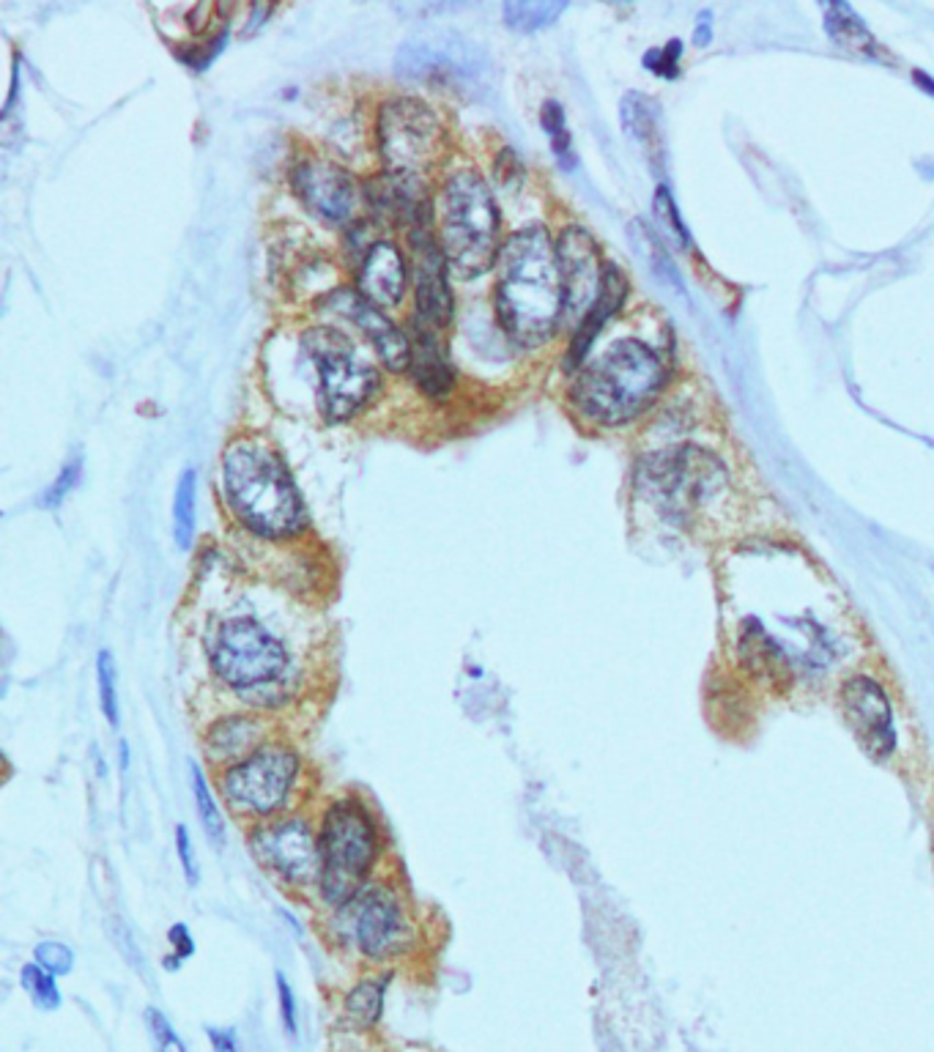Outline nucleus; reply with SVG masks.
Listing matches in <instances>:
<instances>
[{"instance_id":"1","label":"nucleus","mask_w":934,"mask_h":1052,"mask_svg":"<svg viewBox=\"0 0 934 1052\" xmlns=\"http://www.w3.org/2000/svg\"><path fill=\"white\" fill-rule=\"evenodd\" d=\"M203 656L225 707L283 716L307 702L311 669L296 647L256 612H228L203 636Z\"/></svg>"},{"instance_id":"2","label":"nucleus","mask_w":934,"mask_h":1052,"mask_svg":"<svg viewBox=\"0 0 934 1052\" xmlns=\"http://www.w3.org/2000/svg\"><path fill=\"white\" fill-rule=\"evenodd\" d=\"M318 932L326 945L373 971L414 960L425 943L417 905L392 869L340 907L320 913Z\"/></svg>"},{"instance_id":"3","label":"nucleus","mask_w":934,"mask_h":1052,"mask_svg":"<svg viewBox=\"0 0 934 1052\" xmlns=\"http://www.w3.org/2000/svg\"><path fill=\"white\" fill-rule=\"evenodd\" d=\"M496 277V313L516 346L538 348L565 318L556 242L543 225L516 231L502 245Z\"/></svg>"},{"instance_id":"4","label":"nucleus","mask_w":934,"mask_h":1052,"mask_svg":"<svg viewBox=\"0 0 934 1052\" xmlns=\"http://www.w3.org/2000/svg\"><path fill=\"white\" fill-rule=\"evenodd\" d=\"M324 872L313 905L329 913L390 872V836L373 803L359 792H337L315 812Z\"/></svg>"},{"instance_id":"5","label":"nucleus","mask_w":934,"mask_h":1052,"mask_svg":"<svg viewBox=\"0 0 934 1052\" xmlns=\"http://www.w3.org/2000/svg\"><path fill=\"white\" fill-rule=\"evenodd\" d=\"M223 494L230 516L261 540H291L311 526L289 467L258 436L234 439L223 452Z\"/></svg>"},{"instance_id":"6","label":"nucleus","mask_w":934,"mask_h":1052,"mask_svg":"<svg viewBox=\"0 0 934 1052\" xmlns=\"http://www.w3.org/2000/svg\"><path fill=\"white\" fill-rule=\"evenodd\" d=\"M217 790L225 812L245 828H252L305 808L311 795V762L294 740L280 732L250 757L220 771Z\"/></svg>"},{"instance_id":"7","label":"nucleus","mask_w":934,"mask_h":1052,"mask_svg":"<svg viewBox=\"0 0 934 1052\" xmlns=\"http://www.w3.org/2000/svg\"><path fill=\"white\" fill-rule=\"evenodd\" d=\"M666 379V362L657 351L628 337L582 368L571 395L578 412L593 423L622 425L655 401Z\"/></svg>"},{"instance_id":"8","label":"nucleus","mask_w":934,"mask_h":1052,"mask_svg":"<svg viewBox=\"0 0 934 1052\" xmlns=\"http://www.w3.org/2000/svg\"><path fill=\"white\" fill-rule=\"evenodd\" d=\"M439 242L447 266L461 280H474L499 261L505 245L499 209L474 170H458L441 187Z\"/></svg>"},{"instance_id":"9","label":"nucleus","mask_w":934,"mask_h":1052,"mask_svg":"<svg viewBox=\"0 0 934 1052\" xmlns=\"http://www.w3.org/2000/svg\"><path fill=\"white\" fill-rule=\"evenodd\" d=\"M318 379V409L326 423H346L357 417L375 398L381 373L373 359L335 326H313L302 337Z\"/></svg>"},{"instance_id":"10","label":"nucleus","mask_w":934,"mask_h":1052,"mask_svg":"<svg viewBox=\"0 0 934 1052\" xmlns=\"http://www.w3.org/2000/svg\"><path fill=\"white\" fill-rule=\"evenodd\" d=\"M247 847L274 885L296 899H311L320 883L324 861L318 844V819L307 808L283 814L247 828Z\"/></svg>"},{"instance_id":"11","label":"nucleus","mask_w":934,"mask_h":1052,"mask_svg":"<svg viewBox=\"0 0 934 1052\" xmlns=\"http://www.w3.org/2000/svg\"><path fill=\"white\" fill-rule=\"evenodd\" d=\"M727 483L723 463L712 452L690 445L646 456L635 469V489L674 522L688 518L696 507L727 489Z\"/></svg>"},{"instance_id":"12","label":"nucleus","mask_w":934,"mask_h":1052,"mask_svg":"<svg viewBox=\"0 0 934 1052\" xmlns=\"http://www.w3.org/2000/svg\"><path fill=\"white\" fill-rule=\"evenodd\" d=\"M381 163L386 174L423 176L439 163L445 126L430 104L414 97H395L381 104L375 121Z\"/></svg>"},{"instance_id":"13","label":"nucleus","mask_w":934,"mask_h":1052,"mask_svg":"<svg viewBox=\"0 0 934 1052\" xmlns=\"http://www.w3.org/2000/svg\"><path fill=\"white\" fill-rule=\"evenodd\" d=\"M485 55L466 38L439 33V36L417 38L403 44L395 58V71L403 80L425 82V86L445 88V91H466L480 86L485 77Z\"/></svg>"},{"instance_id":"14","label":"nucleus","mask_w":934,"mask_h":1052,"mask_svg":"<svg viewBox=\"0 0 934 1052\" xmlns=\"http://www.w3.org/2000/svg\"><path fill=\"white\" fill-rule=\"evenodd\" d=\"M280 732L283 729L278 727V718L245 707H220V713L201 727L203 762L220 773L250 757Z\"/></svg>"},{"instance_id":"15","label":"nucleus","mask_w":934,"mask_h":1052,"mask_svg":"<svg viewBox=\"0 0 934 1052\" xmlns=\"http://www.w3.org/2000/svg\"><path fill=\"white\" fill-rule=\"evenodd\" d=\"M412 275H414V307L417 321L430 329H445L447 321L455 313L450 282H447V266L441 242L434 231V217L419 220L412 228Z\"/></svg>"},{"instance_id":"16","label":"nucleus","mask_w":934,"mask_h":1052,"mask_svg":"<svg viewBox=\"0 0 934 1052\" xmlns=\"http://www.w3.org/2000/svg\"><path fill=\"white\" fill-rule=\"evenodd\" d=\"M291 184L302 206L315 220L331 228L351 223L357 209V184L342 165L326 157H305L294 165Z\"/></svg>"},{"instance_id":"17","label":"nucleus","mask_w":934,"mask_h":1052,"mask_svg":"<svg viewBox=\"0 0 934 1052\" xmlns=\"http://www.w3.org/2000/svg\"><path fill=\"white\" fill-rule=\"evenodd\" d=\"M842 710L860 749L875 762H886L897 749L893 707L880 683L871 678H853L842 689Z\"/></svg>"},{"instance_id":"18","label":"nucleus","mask_w":934,"mask_h":1052,"mask_svg":"<svg viewBox=\"0 0 934 1052\" xmlns=\"http://www.w3.org/2000/svg\"><path fill=\"white\" fill-rule=\"evenodd\" d=\"M556 261H560L562 288H565V315L582 321L589 313L600 293L606 261L593 236L578 225L562 231L556 242Z\"/></svg>"},{"instance_id":"19","label":"nucleus","mask_w":934,"mask_h":1052,"mask_svg":"<svg viewBox=\"0 0 934 1052\" xmlns=\"http://www.w3.org/2000/svg\"><path fill=\"white\" fill-rule=\"evenodd\" d=\"M324 304L368 337L370 346H375L381 362L386 365V370L406 373L408 365H412V340L395 321L386 318L384 310L375 307L373 302H368L362 293L351 291V288H337L324 299Z\"/></svg>"},{"instance_id":"20","label":"nucleus","mask_w":934,"mask_h":1052,"mask_svg":"<svg viewBox=\"0 0 934 1052\" xmlns=\"http://www.w3.org/2000/svg\"><path fill=\"white\" fill-rule=\"evenodd\" d=\"M357 291L375 307H397L408 288V264L401 247L390 239H375L359 264Z\"/></svg>"},{"instance_id":"21","label":"nucleus","mask_w":934,"mask_h":1052,"mask_svg":"<svg viewBox=\"0 0 934 1052\" xmlns=\"http://www.w3.org/2000/svg\"><path fill=\"white\" fill-rule=\"evenodd\" d=\"M624 296H628V280H624L622 269L617 264H606L598 299H595V304L589 307V313L578 321L576 332H573L571 346H567V357H565L567 370H576L578 365L584 362V357H587V351L593 348V343L598 340L600 329H604V326L609 324L611 315L622 307Z\"/></svg>"},{"instance_id":"22","label":"nucleus","mask_w":934,"mask_h":1052,"mask_svg":"<svg viewBox=\"0 0 934 1052\" xmlns=\"http://www.w3.org/2000/svg\"><path fill=\"white\" fill-rule=\"evenodd\" d=\"M414 384L430 401H445L455 390V370H452L447 348L441 343V329L419 324L417 340L412 343V365H408Z\"/></svg>"},{"instance_id":"23","label":"nucleus","mask_w":934,"mask_h":1052,"mask_svg":"<svg viewBox=\"0 0 934 1052\" xmlns=\"http://www.w3.org/2000/svg\"><path fill=\"white\" fill-rule=\"evenodd\" d=\"M390 982L392 971H370L362 978H357V984L342 995V1022L357 1033L373 1031L379 1026L381 1015H384V998Z\"/></svg>"},{"instance_id":"24","label":"nucleus","mask_w":934,"mask_h":1052,"mask_svg":"<svg viewBox=\"0 0 934 1052\" xmlns=\"http://www.w3.org/2000/svg\"><path fill=\"white\" fill-rule=\"evenodd\" d=\"M825 31L839 47L853 49L858 55H875L877 42L871 38V33L866 31V25L860 22V16L849 9L847 3H828L825 5Z\"/></svg>"},{"instance_id":"25","label":"nucleus","mask_w":934,"mask_h":1052,"mask_svg":"<svg viewBox=\"0 0 934 1052\" xmlns=\"http://www.w3.org/2000/svg\"><path fill=\"white\" fill-rule=\"evenodd\" d=\"M190 790H192V801H195V808H198V819H201L203 825V833L209 836L212 844H223L225 806L223 801H217L206 771H203V765H198L195 760H190Z\"/></svg>"},{"instance_id":"26","label":"nucleus","mask_w":934,"mask_h":1052,"mask_svg":"<svg viewBox=\"0 0 934 1052\" xmlns=\"http://www.w3.org/2000/svg\"><path fill=\"white\" fill-rule=\"evenodd\" d=\"M622 126L644 152L661 148V126H657V104L644 93H628L622 99Z\"/></svg>"},{"instance_id":"27","label":"nucleus","mask_w":934,"mask_h":1052,"mask_svg":"<svg viewBox=\"0 0 934 1052\" xmlns=\"http://www.w3.org/2000/svg\"><path fill=\"white\" fill-rule=\"evenodd\" d=\"M198 524V472L184 469L173 494V537L179 548H192Z\"/></svg>"},{"instance_id":"28","label":"nucleus","mask_w":934,"mask_h":1052,"mask_svg":"<svg viewBox=\"0 0 934 1052\" xmlns=\"http://www.w3.org/2000/svg\"><path fill=\"white\" fill-rule=\"evenodd\" d=\"M567 9V3H554V0H510L502 5L505 25L518 33H534L540 27H549L556 16Z\"/></svg>"},{"instance_id":"29","label":"nucleus","mask_w":934,"mask_h":1052,"mask_svg":"<svg viewBox=\"0 0 934 1052\" xmlns=\"http://www.w3.org/2000/svg\"><path fill=\"white\" fill-rule=\"evenodd\" d=\"M540 124H543L545 135H549L551 148H554V157L560 163L562 170H573L576 168V148H573V137L571 130L565 124V110H562L560 102H545L543 110H540Z\"/></svg>"},{"instance_id":"30","label":"nucleus","mask_w":934,"mask_h":1052,"mask_svg":"<svg viewBox=\"0 0 934 1052\" xmlns=\"http://www.w3.org/2000/svg\"><path fill=\"white\" fill-rule=\"evenodd\" d=\"M20 984L22 989H25L27 998L33 1000V1006L42 1011H55L60 1006V1000H64L58 989V976L47 973L42 965H38V962L33 960L27 962V965H22Z\"/></svg>"},{"instance_id":"31","label":"nucleus","mask_w":934,"mask_h":1052,"mask_svg":"<svg viewBox=\"0 0 934 1052\" xmlns=\"http://www.w3.org/2000/svg\"><path fill=\"white\" fill-rule=\"evenodd\" d=\"M97 689H99V707H102L104 721L113 729L121 724V700H119V672H115V661L108 650L97 656Z\"/></svg>"},{"instance_id":"32","label":"nucleus","mask_w":934,"mask_h":1052,"mask_svg":"<svg viewBox=\"0 0 934 1052\" xmlns=\"http://www.w3.org/2000/svg\"><path fill=\"white\" fill-rule=\"evenodd\" d=\"M652 212H655V220H657V225H661L663 236H666L672 245L688 250V247H690V231H688V225L683 223V217H679V209H677V203H674L672 192H668L666 184H661L655 190Z\"/></svg>"},{"instance_id":"33","label":"nucleus","mask_w":934,"mask_h":1052,"mask_svg":"<svg viewBox=\"0 0 934 1052\" xmlns=\"http://www.w3.org/2000/svg\"><path fill=\"white\" fill-rule=\"evenodd\" d=\"M630 234H633L635 245H639V250L644 253V258H646V261H650L652 271H655V275H661L663 280L672 282L674 288L683 286V280H679V275H677V269H674L672 258H668V250H666V247H663V242L657 239V236L652 234L650 228H646L644 223H635L633 228H630Z\"/></svg>"},{"instance_id":"34","label":"nucleus","mask_w":934,"mask_h":1052,"mask_svg":"<svg viewBox=\"0 0 934 1052\" xmlns=\"http://www.w3.org/2000/svg\"><path fill=\"white\" fill-rule=\"evenodd\" d=\"M33 962H38L53 976H69L75 971V951L60 940L44 938L33 945Z\"/></svg>"},{"instance_id":"35","label":"nucleus","mask_w":934,"mask_h":1052,"mask_svg":"<svg viewBox=\"0 0 934 1052\" xmlns=\"http://www.w3.org/2000/svg\"><path fill=\"white\" fill-rule=\"evenodd\" d=\"M80 474H82L80 458H75V461L66 463V467L58 472V478L53 480V485H49V489L42 494V500H38V507H44V511H55V507L64 505L66 496L71 494V489L80 483Z\"/></svg>"},{"instance_id":"36","label":"nucleus","mask_w":934,"mask_h":1052,"mask_svg":"<svg viewBox=\"0 0 934 1052\" xmlns=\"http://www.w3.org/2000/svg\"><path fill=\"white\" fill-rule=\"evenodd\" d=\"M274 987H278V1006H280V1020H283V1028L289 1037H296L300 1033V1009H296V995L291 982L285 978L283 971L274 973Z\"/></svg>"},{"instance_id":"37","label":"nucleus","mask_w":934,"mask_h":1052,"mask_svg":"<svg viewBox=\"0 0 934 1052\" xmlns=\"http://www.w3.org/2000/svg\"><path fill=\"white\" fill-rule=\"evenodd\" d=\"M146 1026L151 1031V1039L157 1042V1052H187L181 1037L173 1031L170 1020L159 1009L146 1011Z\"/></svg>"},{"instance_id":"38","label":"nucleus","mask_w":934,"mask_h":1052,"mask_svg":"<svg viewBox=\"0 0 934 1052\" xmlns=\"http://www.w3.org/2000/svg\"><path fill=\"white\" fill-rule=\"evenodd\" d=\"M679 55H683V44L679 38H672L666 47L661 49H650L644 55V66L650 71H655L657 77H666V80H674L677 77V66H679Z\"/></svg>"},{"instance_id":"39","label":"nucleus","mask_w":934,"mask_h":1052,"mask_svg":"<svg viewBox=\"0 0 934 1052\" xmlns=\"http://www.w3.org/2000/svg\"><path fill=\"white\" fill-rule=\"evenodd\" d=\"M176 855H179V866L184 872L187 885H198L201 880V866H198V855H195V844H192L190 828L184 822L176 825Z\"/></svg>"},{"instance_id":"40","label":"nucleus","mask_w":934,"mask_h":1052,"mask_svg":"<svg viewBox=\"0 0 934 1052\" xmlns=\"http://www.w3.org/2000/svg\"><path fill=\"white\" fill-rule=\"evenodd\" d=\"M168 943L173 954L165 960V967H168V971H179L181 962L195 954V938H192V932L184 924H173V927L168 929Z\"/></svg>"},{"instance_id":"41","label":"nucleus","mask_w":934,"mask_h":1052,"mask_svg":"<svg viewBox=\"0 0 934 1052\" xmlns=\"http://www.w3.org/2000/svg\"><path fill=\"white\" fill-rule=\"evenodd\" d=\"M206 1037H209V1044H212L214 1052H241L239 1037H236L234 1028H214V1026H209V1028H206Z\"/></svg>"},{"instance_id":"42","label":"nucleus","mask_w":934,"mask_h":1052,"mask_svg":"<svg viewBox=\"0 0 934 1052\" xmlns=\"http://www.w3.org/2000/svg\"><path fill=\"white\" fill-rule=\"evenodd\" d=\"M712 14L710 11H701L699 14V22H696V31H694V44L696 47H707V44H712Z\"/></svg>"},{"instance_id":"43","label":"nucleus","mask_w":934,"mask_h":1052,"mask_svg":"<svg viewBox=\"0 0 934 1052\" xmlns=\"http://www.w3.org/2000/svg\"><path fill=\"white\" fill-rule=\"evenodd\" d=\"M119 765H121V773L130 771V743H126V740H121L119 746Z\"/></svg>"},{"instance_id":"44","label":"nucleus","mask_w":934,"mask_h":1052,"mask_svg":"<svg viewBox=\"0 0 934 1052\" xmlns=\"http://www.w3.org/2000/svg\"><path fill=\"white\" fill-rule=\"evenodd\" d=\"M915 82H919V86L924 88V91L930 93V97H934V80H932V77L921 75V71H919V75H915Z\"/></svg>"}]
</instances>
